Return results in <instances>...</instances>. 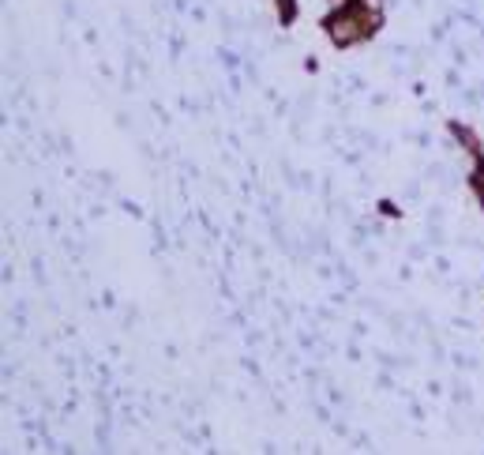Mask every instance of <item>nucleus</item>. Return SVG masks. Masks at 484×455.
Listing matches in <instances>:
<instances>
[{"instance_id": "1", "label": "nucleus", "mask_w": 484, "mask_h": 455, "mask_svg": "<svg viewBox=\"0 0 484 455\" xmlns=\"http://www.w3.org/2000/svg\"><path fill=\"white\" fill-rule=\"evenodd\" d=\"M331 38L338 42V45H349L353 38H357V23H353V19H338V23L331 26Z\"/></svg>"}]
</instances>
